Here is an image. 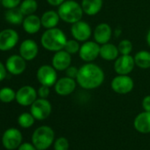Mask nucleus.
I'll list each match as a JSON object with an SVG mask.
<instances>
[{
	"label": "nucleus",
	"instance_id": "obj_1",
	"mask_svg": "<svg viewBox=\"0 0 150 150\" xmlns=\"http://www.w3.org/2000/svg\"><path fill=\"white\" fill-rule=\"evenodd\" d=\"M104 78L103 70L92 62L86 63L79 68L76 81L81 88L92 90L99 88L103 83Z\"/></svg>",
	"mask_w": 150,
	"mask_h": 150
},
{
	"label": "nucleus",
	"instance_id": "obj_2",
	"mask_svg": "<svg viewBox=\"0 0 150 150\" xmlns=\"http://www.w3.org/2000/svg\"><path fill=\"white\" fill-rule=\"evenodd\" d=\"M67 40L65 34L60 28H53L46 29V31L42 35L41 43L45 50L57 52L64 49Z\"/></svg>",
	"mask_w": 150,
	"mask_h": 150
},
{
	"label": "nucleus",
	"instance_id": "obj_3",
	"mask_svg": "<svg viewBox=\"0 0 150 150\" xmlns=\"http://www.w3.org/2000/svg\"><path fill=\"white\" fill-rule=\"evenodd\" d=\"M60 20L68 24H73L82 19L84 12L81 5L75 0H65L57 8Z\"/></svg>",
	"mask_w": 150,
	"mask_h": 150
},
{
	"label": "nucleus",
	"instance_id": "obj_4",
	"mask_svg": "<svg viewBox=\"0 0 150 150\" xmlns=\"http://www.w3.org/2000/svg\"><path fill=\"white\" fill-rule=\"evenodd\" d=\"M55 133L50 126H40L33 133L32 141L37 150H45L52 144Z\"/></svg>",
	"mask_w": 150,
	"mask_h": 150
},
{
	"label": "nucleus",
	"instance_id": "obj_5",
	"mask_svg": "<svg viewBox=\"0 0 150 150\" xmlns=\"http://www.w3.org/2000/svg\"><path fill=\"white\" fill-rule=\"evenodd\" d=\"M111 89L119 95H126L132 91L134 81L129 75H119L114 77L110 82Z\"/></svg>",
	"mask_w": 150,
	"mask_h": 150
},
{
	"label": "nucleus",
	"instance_id": "obj_6",
	"mask_svg": "<svg viewBox=\"0 0 150 150\" xmlns=\"http://www.w3.org/2000/svg\"><path fill=\"white\" fill-rule=\"evenodd\" d=\"M36 78L41 85L50 88L54 86L57 81V72L52 65L43 64L37 70Z\"/></svg>",
	"mask_w": 150,
	"mask_h": 150
},
{
	"label": "nucleus",
	"instance_id": "obj_7",
	"mask_svg": "<svg viewBox=\"0 0 150 150\" xmlns=\"http://www.w3.org/2000/svg\"><path fill=\"white\" fill-rule=\"evenodd\" d=\"M100 44L95 41H87L81 45L79 56L85 63H92L100 56Z\"/></svg>",
	"mask_w": 150,
	"mask_h": 150
},
{
	"label": "nucleus",
	"instance_id": "obj_8",
	"mask_svg": "<svg viewBox=\"0 0 150 150\" xmlns=\"http://www.w3.org/2000/svg\"><path fill=\"white\" fill-rule=\"evenodd\" d=\"M71 34L73 39L79 41L80 42H84L89 40V38L93 35V31L88 22L81 20L71 24Z\"/></svg>",
	"mask_w": 150,
	"mask_h": 150
},
{
	"label": "nucleus",
	"instance_id": "obj_9",
	"mask_svg": "<svg viewBox=\"0 0 150 150\" xmlns=\"http://www.w3.org/2000/svg\"><path fill=\"white\" fill-rule=\"evenodd\" d=\"M31 114L37 120L46 119L51 113V103L46 98L36 99L31 104Z\"/></svg>",
	"mask_w": 150,
	"mask_h": 150
},
{
	"label": "nucleus",
	"instance_id": "obj_10",
	"mask_svg": "<svg viewBox=\"0 0 150 150\" xmlns=\"http://www.w3.org/2000/svg\"><path fill=\"white\" fill-rule=\"evenodd\" d=\"M134 67V57L131 55H120L114 62V71L119 75H129Z\"/></svg>",
	"mask_w": 150,
	"mask_h": 150
},
{
	"label": "nucleus",
	"instance_id": "obj_11",
	"mask_svg": "<svg viewBox=\"0 0 150 150\" xmlns=\"http://www.w3.org/2000/svg\"><path fill=\"white\" fill-rule=\"evenodd\" d=\"M77 84L78 83L75 79L64 76L57 81V82L54 85V89L57 95L61 96H66L74 92Z\"/></svg>",
	"mask_w": 150,
	"mask_h": 150
},
{
	"label": "nucleus",
	"instance_id": "obj_12",
	"mask_svg": "<svg viewBox=\"0 0 150 150\" xmlns=\"http://www.w3.org/2000/svg\"><path fill=\"white\" fill-rule=\"evenodd\" d=\"M19 42V35L13 29H5L0 32V50L7 51L13 49Z\"/></svg>",
	"mask_w": 150,
	"mask_h": 150
},
{
	"label": "nucleus",
	"instance_id": "obj_13",
	"mask_svg": "<svg viewBox=\"0 0 150 150\" xmlns=\"http://www.w3.org/2000/svg\"><path fill=\"white\" fill-rule=\"evenodd\" d=\"M37 92L31 86H24L16 92V101L22 106H29L37 99Z\"/></svg>",
	"mask_w": 150,
	"mask_h": 150
},
{
	"label": "nucleus",
	"instance_id": "obj_14",
	"mask_svg": "<svg viewBox=\"0 0 150 150\" xmlns=\"http://www.w3.org/2000/svg\"><path fill=\"white\" fill-rule=\"evenodd\" d=\"M22 140V135L18 129L10 128L6 130L3 135L2 142L6 148L9 150L15 149L21 146Z\"/></svg>",
	"mask_w": 150,
	"mask_h": 150
},
{
	"label": "nucleus",
	"instance_id": "obj_15",
	"mask_svg": "<svg viewBox=\"0 0 150 150\" xmlns=\"http://www.w3.org/2000/svg\"><path fill=\"white\" fill-rule=\"evenodd\" d=\"M71 55L64 50L55 52L52 57V66L59 71H65L70 65H71Z\"/></svg>",
	"mask_w": 150,
	"mask_h": 150
},
{
	"label": "nucleus",
	"instance_id": "obj_16",
	"mask_svg": "<svg viewBox=\"0 0 150 150\" xmlns=\"http://www.w3.org/2000/svg\"><path fill=\"white\" fill-rule=\"evenodd\" d=\"M93 36L95 42L100 45L110 42V40L112 36V28L107 23H100L95 28Z\"/></svg>",
	"mask_w": 150,
	"mask_h": 150
},
{
	"label": "nucleus",
	"instance_id": "obj_17",
	"mask_svg": "<svg viewBox=\"0 0 150 150\" xmlns=\"http://www.w3.org/2000/svg\"><path fill=\"white\" fill-rule=\"evenodd\" d=\"M6 67L10 73L20 75L26 70V60L21 55H13L6 60Z\"/></svg>",
	"mask_w": 150,
	"mask_h": 150
},
{
	"label": "nucleus",
	"instance_id": "obj_18",
	"mask_svg": "<svg viewBox=\"0 0 150 150\" xmlns=\"http://www.w3.org/2000/svg\"><path fill=\"white\" fill-rule=\"evenodd\" d=\"M38 45L37 43L31 39H27L22 42L20 46V55L26 60L31 61L36 57L38 55Z\"/></svg>",
	"mask_w": 150,
	"mask_h": 150
},
{
	"label": "nucleus",
	"instance_id": "obj_19",
	"mask_svg": "<svg viewBox=\"0 0 150 150\" xmlns=\"http://www.w3.org/2000/svg\"><path fill=\"white\" fill-rule=\"evenodd\" d=\"M134 128L140 133L150 132V111H143L137 115L133 122Z\"/></svg>",
	"mask_w": 150,
	"mask_h": 150
},
{
	"label": "nucleus",
	"instance_id": "obj_20",
	"mask_svg": "<svg viewBox=\"0 0 150 150\" xmlns=\"http://www.w3.org/2000/svg\"><path fill=\"white\" fill-rule=\"evenodd\" d=\"M120 56L117 46L107 42L100 46V57L105 61H115Z\"/></svg>",
	"mask_w": 150,
	"mask_h": 150
},
{
	"label": "nucleus",
	"instance_id": "obj_21",
	"mask_svg": "<svg viewBox=\"0 0 150 150\" xmlns=\"http://www.w3.org/2000/svg\"><path fill=\"white\" fill-rule=\"evenodd\" d=\"M22 26H23V29L28 34H30V35L36 34L37 32H39L42 27L41 18H39L37 15H35V14L28 15L24 19L22 22Z\"/></svg>",
	"mask_w": 150,
	"mask_h": 150
},
{
	"label": "nucleus",
	"instance_id": "obj_22",
	"mask_svg": "<svg viewBox=\"0 0 150 150\" xmlns=\"http://www.w3.org/2000/svg\"><path fill=\"white\" fill-rule=\"evenodd\" d=\"M81 7L85 14L95 16L100 13L103 8V0H81Z\"/></svg>",
	"mask_w": 150,
	"mask_h": 150
},
{
	"label": "nucleus",
	"instance_id": "obj_23",
	"mask_svg": "<svg viewBox=\"0 0 150 150\" xmlns=\"http://www.w3.org/2000/svg\"><path fill=\"white\" fill-rule=\"evenodd\" d=\"M59 21H60V17L57 12L53 11V10L45 12L41 17L42 26L46 29L57 28Z\"/></svg>",
	"mask_w": 150,
	"mask_h": 150
},
{
	"label": "nucleus",
	"instance_id": "obj_24",
	"mask_svg": "<svg viewBox=\"0 0 150 150\" xmlns=\"http://www.w3.org/2000/svg\"><path fill=\"white\" fill-rule=\"evenodd\" d=\"M134 57L135 65L140 69H148L150 68V51L147 50H139L138 51Z\"/></svg>",
	"mask_w": 150,
	"mask_h": 150
},
{
	"label": "nucleus",
	"instance_id": "obj_25",
	"mask_svg": "<svg viewBox=\"0 0 150 150\" xmlns=\"http://www.w3.org/2000/svg\"><path fill=\"white\" fill-rule=\"evenodd\" d=\"M24 14L21 11L20 8H13L8 9V11L6 13V20L7 22L13 25H20L22 24L24 21Z\"/></svg>",
	"mask_w": 150,
	"mask_h": 150
},
{
	"label": "nucleus",
	"instance_id": "obj_26",
	"mask_svg": "<svg viewBox=\"0 0 150 150\" xmlns=\"http://www.w3.org/2000/svg\"><path fill=\"white\" fill-rule=\"evenodd\" d=\"M38 8V4L36 0H24L21 4L20 9L24 15H31L34 14Z\"/></svg>",
	"mask_w": 150,
	"mask_h": 150
},
{
	"label": "nucleus",
	"instance_id": "obj_27",
	"mask_svg": "<svg viewBox=\"0 0 150 150\" xmlns=\"http://www.w3.org/2000/svg\"><path fill=\"white\" fill-rule=\"evenodd\" d=\"M16 98V93L10 88H4L0 90V101L8 103Z\"/></svg>",
	"mask_w": 150,
	"mask_h": 150
},
{
	"label": "nucleus",
	"instance_id": "obj_28",
	"mask_svg": "<svg viewBox=\"0 0 150 150\" xmlns=\"http://www.w3.org/2000/svg\"><path fill=\"white\" fill-rule=\"evenodd\" d=\"M35 117L31 113H22L19 118H18V122L20 124V125L23 128H28L30 126H32L35 123Z\"/></svg>",
	"mask_w": 150,
	"mask_h": 150
},
{
	"label": "nucleus",
	"instance_id": "obj_29",
	"mask_svg": "<svg viewBox=\"0 0 150 150\" xmlns=\"http://www.w3.org/2000/svg\"><path fill=\"white\" fill-rule=\"evenodd\" d=\"M117 48H118L120 55H131L132 49H133V45L130 40L124 39L119 42Z\"/></svg>",
	"mask_w": 150,
	"mask_h": 150
},
{
	"label": "nucleus",
	"instance_id": "obj_30",
	"mask_svg": "<svg viewBox=\"0 0 150 150\" xmlns=\"http://www.w3.org/2000/svg\"><path fill=\"white\" fill-rule=\"evenodd\" d=\"M80 49H81L80 42L75 39H71V40H67L64 50L68 53H70L71 55H74L79 53Z\"/></svg>",
	"mask_w": 150,
	"mask_h": 150
},
{
	"label": "nucleus",
	"instance_id": "obj_31",
	"mask_svg": "<svg viewBox=\"0 0 150 150\" xmlns=\"http://www.w3.org/2000/svg\"><path fill=\"white\" fill-rule=\"evenodd\" d=\"M55 150H68L69 149V142L66 138L60 137L58 138L54 144Z\"/></svg>",
	"mask_w": 150,
	"mask_h": 150
},
{
	"label": "nucleus",
	"instance_id": "obj_32",
	"mask_svg": "<svg viewBox=\"0 0 150 150\" xmlns=\"http://www.w3.org/2000/svg\"><path fill=\"white\" fill-rule=\"evenodd\" d=\"M64 71H65V76L76 80V78L78 76V73H79V68H77L76 66H73V65H70Z\"/></svg>",
	"mask_w": 150,
	"mask_h": 150
},
{
	"label": "nucleus",
	"instance_id": "obj_33",
	"mask_svg": "<svg viewBox=\"0 0 150 150\" xmlns=\"http://www.w3.org/2000/svg\"><path fill=\"white\" fill-rule=\"evenodd\" d=\"M21 0H1V4L7 9H13L18 7Z\"/></svg>",
	"mask_w": 150,
	"mask_h": 150
},
{
	"label": "nucleus",
	"instance_id": "obj_34",
	"mask_svg": "<svg viewBox=\"0 0 150 150\" xmlns=\"http://www.w3.org/2000/svg\"><path fill=\"white\" fill-rule=\"evenodd\" d=\"M37 94L40 96V98H46L47 99V97L50 96V87L42 85L39 88V89L37 91Z\"/></svg>",
	"mask_w": 150,
	"mask_h": 150
},
{
	"label": "nucleus",
	"instance_id": "obj_35",
	"mask_svg": "<svg viewBox=\"0 0 150 150\" xmlns=\"http://www.w3.org/2000/svg\"><path fill=\"white\" fill-rule=\"evenodd\" d=\"M141 104L145 111H150V96H146L143 98Z\"/></svg>",
	"mask_w": 150,
	"mask_h": 150
},
{
	"label": "nucleus",
	"instance_id": "obj_36",
	"mask_svg": "<svg viewBox=\"0 0 150 150\" xmlns=\"http://www.w3.org/2000/svg\"><path fill=\"white\" fill-rule=\"evenodd\" d=\"M19 150H37V149L34 146V144L32 145L30 143H24L19 146Z\"/></svg>",
	"mask_w": 150,
	"mask_h": 150
},
{
	"label": "nucleus",
	"instance_id": "obj_37",
	"mask_svg": "<svg viewBox=\"0 0 150 150\" xmlns=\"http://www.w3.org/2000/svg\"><path fill=\"white\" fill-rule=\"evenodd\" d=\"M6 76V67L0 62V81H2Z\"/></svg>",
	"mask_w": 150,
	"mask_h": 150
},
{
	"label": "nucleus",
	"instance_id": "obj_38",
	"mask_svg": "<svg viewBox=\"0 0 150 150\" xmlns=\"http://www.w3.org/2000/svg\"><path fill=\"white\" fill-rule=\"evenodd\" d=\"M49 5L52 6H59L61 4H63L65 0H46Z\"/></svg>",
	"mask_w": 150,
	"mask_h": 150
},
{
	"label": "nucleus",
	"instance_id": "obj_39",
	"mask_svg": "<svg viewBox=\"0 0 150 150\" xmlns=\"http://www.w3.org/2000/svg\"><path fill=\"white\" fill-rule=\"evenodd\" d=\"M146 43H147V45L150 47V29L148 30V32H147V34H146Z\"/></svg>",
	"mask_w": 150,
	"mask_h": 150
},
{
	"label": "nucleus",
	"instance_id": "obj_40",
	"mask_svg": "<svg viewBox=\"0 0 150 150\" xmlns=\"http://www.w3.org/2000/svg\"><path fill=\"white\" fill-rule=\"evenodd\" d=\"M0 1H1V0H0Z\"/></svg>",
	"mask_w": 150,
	"mask_h": 150
}]
</instances>
